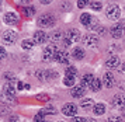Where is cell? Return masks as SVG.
<instances>
[{
	"instance_id": "cell-1",
	"label": "cell",
	"mask_w": 125,
	"mask_h": 122,
	"mask_svg": "<svg viewBox=\"0 0 125 122\" xmlns=\"http://www.w3.org/2000/svg\"><path fill=\"white\" fill-rule=\"evenodd\" d=\"M55 24V17L52 14H44L38 18V25L40 27H52Z\"/></svg>"
},
{
	"instance_id": "cell-2",
	"label": "cell",
	"mask_w": 125,
	"mask_h": 122,
	"mask_svg": "<svg viewBox=\"0 0 125 122\" xmlns=\"http://www.w3.org/2000/svg\"><path fill=\"white\" fill-rule=\"evenodd\" d=\"M107 17L110 20H114V21H117L119 17H121V10H119V7L117 4H111L108 6L107 9Z\"/></svg>"
},
{
	"instance_id": "cell-3",
	"label": "cell",
	"mask_w": 125,
	"mask_h": 122,
	"mask_svg": "<svg viewBox=\"0 0 125 122\" xmlns=\"http://www.w3.org/2000/svg\"><path fill=\"white\" fill-rule=\"evenodd\" d=\"M65 39L69 41L70 44L77 42V41L80 39V31L79 30H76V28H70V30H68L66 34H65Z\"/></svg>"
},
{
	"instance_id": "cell-4",
	"label": "cell",
	"mask_w": 125,
	"mask_h": 122,
	"mask_svg": "<svg viewBox=\"0 0 125 122\" xmlns=\"http://www.w3.org/2000/svg\"><path fill=\"white\" fill-rule=\"evenodd\" d=\"M58 49L53 46V45H49V46H46L45 49H44V52H42V59L45 62H49L52 61L53 58H55V55H56Z\"/></svg>"
},
{
	"instance_id": "cell-5",
	"label": "cell",
	"mask_w": 125,
	"mask_h": 122,
	"mask_svg": "<svg viewBox=\"0 0 125 122\" xmlns=\"http://www.w3.org/2000/svg\"><path fill=\"white\" fill-rule=\"evenodd\" d=\"M82 41L86 46H90V48H96L98 45V37H96V35H86Z\"/></svg>"
},
{
	"instance_id": "cell-6",
	"label": "cell",
	"mask_w": 125,
	"mask_h": 122,
	"mask_svg": "<svg viewBox=\"0 0 125 122\" xmlns=\"http://www.w3.org/2000/svg\"><path fill=\"white\" fill-rule=\"evenodd\" d=\"M17 41V34L14 32V31H6V32L3 34V42L4 44H9V45H11L14 44Z\"/></svg>"
},
{
	"instance_id": "cell-7",
	"label": "cell",
	"mask_w": 125,
	"mask_h": 122,
	"mask_svg": "<svg viewBox=\"0 0 125 122\" xmlns=\"http://www.w3.org/2000/svg\"><path fill=\"white\" fill-rule=\"evenodd\" d=\"M62 112L66 117H73V115H76V112H77V107L74 105V104H72V102L65 104L62 108Z\"/></svg>"
},
{
	"instance_id": "cell-8",
	"label": "cell",
	"mask_w": 125,
	"mask_h": 122,
	"mask_svg": "<svg viewBox=\"0 0 125 122\" xmlns=\"http://www.w3.org/2000/svg\"><path fill=\"white\" fill-rule=\"evenodd\" d=\"M110 34L113 35V38H121V37L124 35V27H122L121 24H117V25H114V27L110 30Z\"/></svg>"
},
{
	"instance_id": "cell-9",
	"label": "cell",
	"mask_w": 125,
	"mask_h": 122,
	"mask_svg": "<svg viewBox=\"0 0 125 122\" xmlns=\"http://www.w3.org/2000/svg\"><path fill=\"white\" fill-rule=\"evenodd\" d=\"M103 83H104V86L105 87H108V89H111L114 86V83H115V79H114V74L111 72H107L105 74H104V77H103Z\"/></svg>"
},
{
	"instance_id": "cell-10",
	"label": "cell",
	"mask_w": 125,
	"mask_h": 122,
	"mask_svg": "<svg viewBox=\"0 0 125 122\" xmlns=\"http://www.w3.org/2000/svg\"><path fill=\"white\" fill-rule=\"evenodd\" d=\"M55 61L59 63H68L69 62V53L66 51H58L55 55Z\"/></svg>"
},
{
	"instance_id": "cell-11",
	"label": "cell",
	"mask_w": 125,
	"mask_h": 122,
	"mask_svg": "<svg viewBox=\"0 0 125 122\" xmlns=\"http://www.w3.org/2000/svg\"><path fill=\"white\" fill-rule=\"evenodd\" d=\"M34 41L35 44L38 45H42L44 42H46V34L44 32V31H37V32L34 34Z\"/></svg>"
},
{
	"instance_id": "cell-12",
	"label": "cell",
	"mask_w": 125,
	"mask_h": 122,
	"mask_svg": "<svg viewBox=\"0 0 125 122\" xmlns=\"http://www.w3.org/2000/svg\"><path fill=\"white\" fill-rule=\"evenodd\" d=\"M3 91H4V95H6L7 100H14V94H16V90L13 89V86H11L10 83L4 86Z\"/></svg>"
},
{
	"instance_id": "cell-13",
	"label": "cell",
	"mask_w": 125,
	"mask_h": 122,
	"mask_svg": "<svg viewBox=\"0 0 125 122\" xmlns=\"http://www.w3.org/2000/svg\"><path fill=\"white\" fill-rule=\"evenodd\" d=\"M4 22H6V24H17L18 16L16 13H7L6 16H4Z\"/></svg>"
},
{
	"instance_id": "cell-14",
	"label": "cell",
	"mask_w": 125,
	"mask_h": 122,
	"mask_svg": "<svg viewBox=\"0 0 125 122\" xmlns=\"http://www.w3.org/2000/svg\"><path fill=\"white\" fill-rule=\"evenodd\" d=\"M70 94H72V97H74V98H79V97H82V95L84 94V87H83V86H76V87H72Z\"/></svg>"
},
{
	"instance_id": "cell-15",
	"label": "cell",
	"mask_w": 125,
	"mask_h": 122,
	"mask_svg": "<svg viewBox=\"0 0 125 122\" xmlns=\"http://www.w3.org/2000/svg\"><path fill=\"white\" fill-rule=\"evenodd\" d=\"M119 65V58L118 56H110L107 59V62H105V66L107 67H117Z\"/></svg>"
},
{
	"instance_id": "cell-16",
	"label": "cell",
	"mask_w": 125,
	"mask_h": 122,
	"mask_svg": "<svg viewBox=\"0 0 125 122\" xmlns=\"http://www.w3.org/2000/svg\"><path fill=\"white\" fill-rule=\"evenodd\" d=\"M80 22L83 24V25H86V27H90L91 25V16L89 14V13H83L82 16H80Z\"/></svg>"
},
{
	"instance_id": "cell-17",
	"label": "cell",
	"mask_w": 125,
	"mask_h": 122,
	"mask_svg": "<svg viewBox=\"0 0 125 122\" xmlns=\"http://www.w3.org/2000/svg\"><path fill=\"white\" fill-rule=\"evenodd\" d=\"M114 105H117V107H124L125 105V95L124 94H117L115 97H114Z\"/></svg>"
},
{
	"instance_id": "cell-18",
	"label": "cell",
	"mask_w": 125,
	"mask_h": 122,
	"mask_svg": "<svg viewBox=\"0 0 125 122\" xmlns=\"http://www.w3.org/2000/svg\"><path fill=\"white\" fill-rule=\"evenodd\" d=\"M93 80H94V77H93V74H84L83 77H82V83H83V87H90L91 83H93Z\"/></svg>"
},
{
	"instance_id": "cell-19",
	"label": "cell",
	"mask_w": 125,
	"mask_h": 122,
	"mask_svg": "<svg viewBox=\"0 0 125 122\" xmlns=\"http://www.w3.org/2000/svg\"><path fill=\"white\" fill-rule=\"evenodd\" d=\"M82 108H84V110H90V108H94V101L91 100V98H84V100L82 101Z\"/></svg>"
},
{
	"instance_id": "cell-20",
	"label": "cell",
	"mask_w": 125,
	"mask_h": 122,
	"mask_svg": "<svg viewBox=\"0 0 125 122\" xmlns=\"http://www.w3.org/2000/svg\"><path fill=\"white\" fill-rule=\"evenodd\" d=\"M56 112V110H55V107H52V105H46L44 110H41L40 112V115L41 117H44V115H46V114H51V115H53Z\"/></svg>"
},
{
	"instance_id": "cell-21",
	"label": "cell",
	"mask_w": 125,
	"mask_h": 122,
	"mask_svg": "<svg viewBox=\"0 0 125 122\" xmlns=\"http://www.w3.org/2000/svg\"><path fill=\"white\" fill-rule=\"evenodd\" d=\"M93 111H94V114H96V115H103V114L105 112V105H104V104H101V102H100V104H96V105H94V108H93Z\"/></svg>"
},
{
	"instance_id": "cell-22",
	"label": "cell",
	"mask_w": 125,
	"mask_h": 122,
	"mask_svg": "<svg viewBox=\"0 0 125 122\" xmlns=\"http://www.w3.org/2000/svg\"><path fill=\"white\" fill-rule=\"evenodd\" d=\"M73 56L77 59V61H80V59L84 58V51L82 49V48H74L73 49Z\"/></svg>"
},
{
	"instance_id": "cell-23",
	"label": "cell",
	"mask_w": 125,
	"mask_h": 122,
	"mask_svg": "<svg viewBox=\"0 0 125 122\" xmlns=\"http://www.w3.org/2000/svg\"><path fill=\"white\" fill-rule=\"evenodd\" d=\"M35 42L34 41H31V39H24L23 42H21V46H23V49H32L34 48Z\"/></svg>"
},
{
	"instance_id": "cell-24",
	"label": "cell",
	"mask_w": 125,
	"mask_h": 122,
	"mask_svg": "<svg viewBox=\"0 0 125 122\" xmlns=\"http://www.w3.org/2000/svg\"><path fill=\"white\" fill-rule=\"evenodd\" d=\"M103 81L101 80H98V79H94L93 80V83H91V86H90V89L93 90V91H98V90L101 89V86H103Z\"/></svg>"
},
{
	"instance_id": "cell-25",
	"label": "cell",
	"mask_w": 125,
	"mask_h": 122,
	"mask_svg": "<svg viewBox=\"0 0 125 122\" xmlns=\"http://www.w3.org/2000/svg\"><path fill=\"white\" fill-rule=\"evenodd\" d=\"M63 84H65V86H69V87H73L74 77L73 76H65V79H63Z\"/></svg>"
},
{
	"instance_id": "cell-26",
	"label": "cell",
	"mask_w": 125,
	"mask_h": 122,
	"mask_svg": "<svg viewBox=\"0 0 125 122\" xmlns=\"http://www.w3.org/2000/svg\"><path fill=\"white\" fill-rule=\"evenodd\" d=\"M23 13H24L25 17H32L34 13H35V10L32 9V7H25V9H23Z\"/></svg>"
},
{
	"instance_id": "cell-27",
	"label": "cell",
	"mask_w": 125,
	"mask_h": 122,
	"mask_svg": "<svg viewBox=\"0 0 125 122\" xmlns=\"http://www.w3.org/2000/svg\"><path fill=\"white\" fill-rule=\"evenodd\" d=\"M90 7H91V10L98 11V10H101L103 4L100 3V1H91V3H90Z\"/></svg>"
},
{
	"instance_id": "cell-28",
	"label": "cell",
	"mask_w": 125,
	"mask_h": 122,
	"mask_svg": "<svg viewBox=\"0 0 125 122\" xmlns=\"http://www.w3.org/2000/svg\"><path fill=\"white\" fill-rule=\"evenodd\" d=\"M76 73H77V70H76V67L73 66H69L68 69H66V76H76Z\"/></svg>"
},
{
	"instance_id": "cell-29",
	"label": "cell",
	"mask_w": 125,
	"mask_h": 122,
	"mask_svg": "<svg viewBox=\"0 0 125 122\" xmlns=\"http://www.w3.org/2000/svg\"><path fill=\"white\" fill-rule=\"evenodd\" d=\"M61 38H62V32H61V31H56V32L52 34V41H53V42H58Z\"/></svg>"
},
{
	"instance_id": "cell-30",
	"label": "cell",
	"mask_w": 125,
	"mask_h": 122,
	"mask_svg": "<svg viewBox=\"0 0 125 122\" xmlns=\"http://www.w3.org/2000/svg\"><path fill=\"white\" fill-rule=\"evenodd\" d=\"M58 77V73L53 72V70H46V79L49 80V79H55Z\"/></svg>"
},
{
	"instance_id": "cell-31",
	"label": "cell",
	"mask_w": 125,
	"mask_h": 122,
	"mask_svg": "<svg viewBox=\"0 0 125 122\" xmlns=\"http://www.w3.org/2000/svg\"><path fill=\"white\" fill-rule=\"evenodd\" d=\"M6 58H7L6 49H4L3 46H0V61H3V59H6Z\"/></svg>"
},
{
	"instance_id": "cell-32",
	"label": "cell",
	"mask_w": 125,
	"mask_h": 122,
	"mask_svg": "<svg viewBox=\"0 0 125 122\" xmlns=\"http://www.w3.org/2000/svg\"><path fill=\"white\" fill-rule=\"evenodd\" d=\"M6 114H9V108L4 105H0V117L1 115H6Z\"/></svg>"
},
{
	"instance_id": "cell-33",
	"label": "cell",
	"mask_w": 125,
	"mask_h": 122,
	"mask_svg": "<svg viewBox=\"0 0 125 122\" xmlns=\"http://www.w3.org/2000/svg\"><path fill=\"white\" fill-rule=\"evenodd\" d=\"M107 122H122V121H121V118L119 117H110Z\"/></svg>"
},
{
	"instance_id": "cell-34",
	"label": "cell",
	"mask_w": 125,
	"mask_h": 122,
	"mask_svg": "<svg viewBox=\"0 0 125 122\" xmlns=\"http://www.w3.org/2000/svg\"><path fill=\"white\" fill-rule=\"evenodd\" d=\"M86 4H87V1H84V0H79V1H77V6H79L80 9H83Z\"/></svg>"
},
{
	"instance_id": "cell-35",
	"label": "cell",
	"mask_w": 125,
	"mask_h": 122,
	"mask_svg": "<svg viewBox=\"0 0 125 122\" xmlns=\"http://www.w3.org/2000/svg\"><path fill=\"white\" fill-rule=\"evenodd\" d=\"M35 122H44V117H41L40 114H38V115H37V117H35V119H34Z\"/></svg>"
},
{
	"instance_id": "cell-36",
	"label": "cell",
	"mask_w": 125,
	"mask_h": 122,
	"mask_svg": "<svg viewBox=\"0 0 125 122\" xmlns=\"http://www.w3.org/2000/svg\"><path fill=\"white\" fill-rule=\"evenodd\" d=\"M17 87H18V90H23V89H25V84H24L23 81H18Z\"/></svg>"
},
{
	"instance_id": "cell-37",
	"label": "cell",
	"mask_w": 125,
	"mask_h": 122,
	"mask_svg": "<svg viewBox=\"0 0 125 122\" xmlns=\"http://www.w3.org/2000/svg\"><path fill=\"white\" fill-rule=\"evenodd\" d=\"M4 77L10 79V80H14V74H11V73H6V74H4Z\"/></svg>"
},
{
	"instance_id": "cell-38",
	"label": "cell",
	"mask_w": 125,
	"mask_h": 122,
	"mask_svg": "<svg viewBox=\"0 0 125 122\" xmlns=\"http://www.w3.org/2000/svg\"><path fill=\"white\" fill-rule=\"evenodd\" d=\"M72 122H83V119L80 117H76V118H72Z\"/></svg>"
},
{
	"instance_id": "cell-39",
	"label": "cell",
	"mask_w": 125,
	"mask_h": 122,
	"mask_svg": "<svg viewBox=\"0 0 125 122\" xmlns=\"http://www.w3.org/2000/svg\"><path fill=\"white\" fill-rule=\"evenodd\" d=\"M83 122H97V121L93 119V118H86V119H83Z\"/></svg>"
},
{
	"instance_id": "cell-40",
	"label": "cell",
	"mask_w": 125,
	"mask_h": 122,
	"mask_svg": "<svg viewBox=\"0 0 125 122\" xmlns=\"http://www.w3.org/2000/svg\"><path fill=\"white\" fill-rule=\"evenodd\" d=\"M122 70H124V72H125V63H124V65H122Z\"/></svg>"
},
{
	"instance_id": "cell-41",
	"label": "cell",
	"mask_w": 125,
	"mask_h": 122,
	"mask_svg": "<svg viewBox=\"0 0 125 122\" xmlns=\"http://www.w3.org/2000/svg\"><path fill=\"white\" fill-rule=\"evenodd\" d=\"M61 122H62V121H61Z\"/></svg>"
},
{
	"instance_id": "cell-42",
	"label": "cell",
	"mask_w": 125,
	"mask_h": 122,
	"mask_svg": "<svg viewBox=\"0 0 125 122\" xmlns=\"http://www.w3.org/2000/svg\"><path fill=\"white\" fill-rule=\"evenodd\" d=\"M44 122H45V121H44Z\"/></svg>"
}]
</instances>
